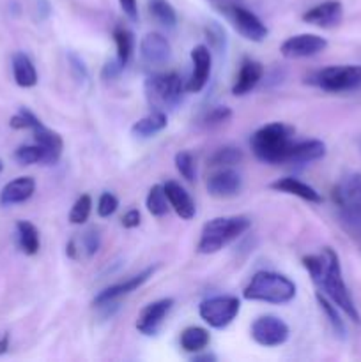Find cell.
Segmentation results:
<instances>
[{
  "label": "cell",
  "mask_w": 361,
  "mask_h": 362,
  "mask_svg": "<svg viewBox=\"0 0 361 362\" xmlns=\"http://www.w3.org/2000/svg\"><path fill=\"white\" fill-rule=\"evenodd\" d=\"M303 265L308 271V274H310L311 281L321 288V292L340 311H343L350 318V322L360 325L361 315L357 311V306L354 303L353 296H350L349 288H347L345 281H343L338 255L331 247H324L319 255L303 257Z\"/></svg>",
  "instance_id": "obj_1"
},
{
  "label": "cell",
  "mask_w": 361,
  "mask_h": 362,
  "mask_svg": "<svg viewBox=\"0 0 361 362\" xmlns=\"http://www.w3.org/2000/svg\"><path fill=\"white\" fill-rule=\"evenodd\" d=\"M292 127L282 122H271L255 131L250 138L251 152L265 165H285L289 163L292 148Z\"/></svg>",
  "instance_id": "obj_2"
},
{
  "label": "cell",
  "mask_w": 361,
  "mask_h": 362,
  "mask_svg": "<svg viewBox=\"0 0 361 362\" xmlns=\"http://www.w3.org/2000/svg\"><path fill=\"white\" fill-rule=\"evenodd\" d=\"M251 221L246 216H222L214 218L202 226L200 240L197 244V251L200 255H212L222 251L230 243L248 232Z\"/></svg>",
  "instance_id": "obj_3"
},
{
  "label": "cell",
  "mask_w": 361,
  "mask_h": 362,
  "mask_svg": "<svg viewBox=\"0 0 361 362\" xmlns=\"http://www.w3.org/2000/svg\"><path fill=\"white\" fill-rule=\"evenodd\" d=\"M296 283L287 276L271 271H260L253 274L246 288L243 290V297L246 300L268 304H287L296 297Z\"/></svg>",
  "instance_id": "obj_4"
},
{
  "label": "cell",
  "mask_w": 361,
  "mask_h": 362,
  "mask_svg": "<svg viewBox=\"0 0 361 362\" xmlns=\"http://www.w3.org/2000/svg\"><path fill=\"white\" fill-rule=\"evenodd\" d=\"M306 81L331 94L361 90V66H328L315 71Z\"/></svg>",
  "instance_id": "obj_5"
},
{
  "label": "cell",
  "mask_w": 361,
  "mask_h": 362,
  "mask_svg": "<svg viewBox=\"0 0 361 362\" xmlns=\"http://www.w3.org/2000/svg\"><path fill=\"white\" fill-rule=\"evenodd\" d=\"M145 98L154 110L173 108L183 98V80L177 73L152 74L145 80Z\"/></svg>",
  "instance_id": "obj_6"
},
{
  "label": "cell",
  "mask_w": 361,
  "mask_h": 362,
  "mask_svg": "<svg viewBox=\"0 0 361 362\" xmlns=\"http://www.w3.org/2000/svg\"><path fill=\"white\" fill-rule=\"evenodd\" d=\"M241 310V300L234 296H216L202 300L198 315L202 320L214 329H225L236 320Z\"/></svg>",
  "instance_id": "obj_7"
},
{
  "label": "cell",
  "mask_w": 361,
  "mask_h": 362,
  "mask_svg": "<svg viewBox=\"0 0 361 362\" xmlns=\"http://www.w3.org/2000/svg\"><path fill=\"white\" fill-rule=\"evenodd\" d=\"M250 334L253 338V341L260 346H280L289 339V325L278 317H273V315H264V317H258L257 320L251 324Z\"/></svg>",
  "instance_id": "obj_8"
},
{
  "label": "cell",
  "mask_w": 361,
  "mask_h": 362,
  "mask_svg": "<svg viewBox=\"0 0 361 362\" xmlns=\"http://www.w3.org/2000/svg\"><path fill=\"white\" fill-rule=\"evenodd\" d=\"M328 41L317 34H297L290 35L289 39L282 42L280 46V53L285 59H306V57H314L317 53L324 52Z\"/></svg>",
  "instance_id": "obj_9"
},
{
  "label": "cell",
  "mask_w": 361,
  "mask_h": 362,
  "mask_svg": "<svg viewBox=\"0 0 361 362\" xmlns=\"http://www.w3.org/2000/svg\"><path fill=\"white\" fill-rule=\"evenodd\" d=\"M333 202L336 211L361 212V173H349L333 187Z\"/></svg>",
  "instance_id": "obj_10"
},
{
  "label": "cell",
  "mask_w": 361,
  "mask_h": 362,
  "mask_svg": "<svg viewBox=\"0 0 361 362\" xmlns=\"http://www.w3.org/2000/svg\"><path fill=\"white\" fill-rule=\"evenodd\" d=\"M230 18H232V23L236 27V30L243 35L244 39L253 42H262L268 37L269 30L264 25V21L257 16L251 11L244 9V7L234 6L230 9Z\"/></svg>",
  "instance_id": "obj_11"
},
{
  "label": "cell",
  "mask_w": 361,
  "mask_h": 362,
  "mask_svg": "<svg viewBox=\"0 0 361 362\" xmlns=\"http://www.w3.org/2000/svg\"><path fill=\"white\" fill-rule=\"evenodd\" d=\"M173 308V299H161L147 304L137 318V331L144 336H156Z\"/></svg>",
  "instance_id": "obj_12"
},
{
  "label": "cell",
  "mask_w": 361,
  "mask_h": 362,
  "mask_svg": "<svg viewBox=\"0 0 361 362\" xmlns=\"http://www.w3.org/2000/svg\"><path fill=\"white\" fill-rule=\"evenodd\" d=\"M30 131L34 133V140L39 147L45 152V159H42V165H55L60 159L64 151V141L57 131L50 129L39 119L34 120Z\"/></svg>",
  "instance_id": "obj_13"
},
{
  "label": "cell",
  "mask_w": 361,
  "mask_h": 362,
  "mask_svg": "<svg viewBox=\"0 0 361 362\" xmlns=\"http://www.w3.org/2000/svg\"><path fill=\"white\" fill-rule=\"evenodd\" d=\"M191 64H193V71L188 80L186 90L188 92H200L202 88L207 85L209 76H211L212 67V55L211 49L204 45H198L191 49Z\"/></svg>",
  "instance_id": "obj_14"
},
{
  "label": "cell",
  "mask_w": 361,
  "mask_h": 362,
  "mask_svg": "<svg viewBox=\"0 0 361 362\" xmlns=\"http://www.w3.org/2000/svg\"><path fill=\"white\" fill-rule=\"evenodd\" d=\"M343 6L340 0H326L317 4L303 14V21L308 25H315L321 28H333L342 23Z\"/></svg>",
  "instance_id": "obj_15"
},
{
  "label": "cell",
  "mask_w": 361,
  "mask_h": 362,
  "mask_svg": "<svg viewBox=\"0 0 361 362\" xmlns=\"http://www.w3.org/2000/svg\"><path fill=\"white\" fill-rule=\"evenodd\" d=\"M243 189V179L230 168H219L207 179V193L214 198H232Z\"/></svg>",
  "instance_id": "obj_16"
},
{
  "label": "cell",
  "mask_w": 361,
  "mask_h": 362,
  "mask_svg": "<svg viewBox=\"0 0 361 362\" xmlns=\"http://www.w3.org/2000/svg\"><path fill=\"white\" fill-rule=\"evenodd\" d=\"M154 271H156V267H149V269H145V271H142L140 274L126 279V281H120V283H117V285L108 286V288H105L103 292L98 293V297L94 299V304L96 306L103 308V306H108V304H112L113 300L120 299V297L130 296L131 292H134L137 288H140V286L144 285V283L147 281L152 274H154Z\"/></svg>",
  "instance_id": "obj_17"
},
{
  "label": "cell",
  "mask_w": 361,
  "mask_h": 362,
  "mask_svg": "<svg viewBox=\"0 0 361 362\" xmlns=\"http://www.w3.org/2000/svg\"><path fill=\"white\" fill-rule=\"evenodd\" d=\"M140 55L151 66H163L172 55L168 39L158 32H149L140 41Z\"/></svg>",
  "instance_id": "obj_18"
},
{
  "label": "cell",
  "mask_w": 361,
  "mask_h": 362,
  "mask_svg": "<svg viewBox=\"0 0 361 362\" xmlns=\"http://www.w3.org/2000/svg\"><path fill=\"white\" fill-rule=\"evenodd\" d=\"M163 187H165L170 207L176 211V214L179 216L180 219H184V221L193 219L195 214H197V207H195V202L193 198L190 197V193H188L179 182H176V180H168Z\"/></svg>",
  "instance_id": "obj_19"
},
{
  "label": "cell",
  "mask_w": 361,
  "mask_h": 362,
  "mask_svg": "<svg viewBox=\"0 0 361 362\" xmlns=\"http://www.w3.org/2000/svg\"><path fill=\"white\" fill-rule=\"evenodd\" d=\"M264 76V66L258 60L244 59L241 64V69L237 73L236 83L232 87L234 95H246L258 85V81Z\"/></svg>",
  "instance_id": "obj_20"
},
{
  "label": "cell",
  "mask_w": 361,
  "mask_h": 362,
  "mask_svg": "<svg viewBox=\"0 0 361 362\" xmlns=\"http://www.w3.org/2000/svg\"><path fill=\"white\" fill-rule=\"evenodd\" d=\"M35 180L32 177H18L7 182L0 191V205L23 204L34 194Z\"/></svg>",
  "instance_id": "obj_21"
},
{
  "label": "cell",
  "mask_w": 361,
  "mask_h": 362,
  "mask_svg": "<svg viewBox=\"0 0 361 362\" xmlns=\"http://www.w3.org/2000/svg\"><path fill=\"white\" fill-rule=\"evenodd\" d=\"M269 187L275 191H280V193L292 194V197L301 198L304 202H310V204H322L321 193L315 187L308 186L303 180L294 179V177H283V179L275 180Z\"/></svg>",
  "instance_id": "obj_22"
},
{
  "label": "cell",
  "mask_w": 361,
  "mask_h": 362,
  "mask_svg": "<svg viewBox=\"0 0 361 362\" xmlns=\"http://www.w3.org/2000/svg\"><path fill=\"white\" fill-rule=\"evenodd\" d=\"M326 156V145L321 140H303L294 141L289 154L290 165H308L319 161Z\"/></svg>",
  "instance_id": "obj_23"
},
{
  "label": "cell",
  "mask_w": 361,
  "mask_h": 362,
  "mask_svg": "<svg viewBox=\"0 0 361 362\" xmlns=\"http://www.w3.org/2000/svg\"><path fill=\"white\" fill-rule=\"evenodd\" d=\"M13 76L18 87L21 88H30L38 83V71L28 55H25L23 52L13 55Z\"/></svg>",
  "instance_id": "obj_24"
},
{
  "label": "cell",
  "mask_w": 361,
  "mask_h": 362,
  "mask_svg": "<svg viewBox=\"0 0 361 362\" xmlns=\"http://www.w3.org/2000/svg\"><path fill=\"white\" fill-rule=\"evenodd\" d=\"M166 127V113L161 110H154L149 115H145L144 119L137 120V122L131 126V134L137 138H151L154 134L161 133Z\"/></svg>",
  "instance_id": "obj_25"
},
{
  "label": "cell",
  "mask_w": 361,
  "mask_h": 362,
  "mask_svg": "<svg viewBox=\"0 0 361 362\" xmlns=\"http://www.w3.org/2000/svg\"><path fill=\"white\" fill-rule=\"evenodd\" d=\"M16 233H18V244H20L21 251L28 257L35 255L41 246L39 240V230L32 225L30 221H18L16 223Z\"/></svg>",
  "instance_id": "obj_26"
},
{
  "label": "cell",
  "mask_w": 361,
  "mask_h": 362,
  "mask_svg": "<svg viewBox=\"0 0 361 362\" xmlns=\"http://www.w3.org/2000/svg\"><path fill=\"white\" fill-rule=\"evenodd\" d=\"M179 341L184 352L197 354L202 352L211 343V336L204 327H188L183 331Z\"/></svg>",
  "instance_id": "obj_27"
},
{
  "label": "cell",
  "mask_w": 361,
  "mask_h": 362,
  "mask_svg": "<svg viewBox=\"0 0 361 362\" xmlns=\"http://www.w3.org/2000/svg\"><path fill=\"white\" fill-rule=\"evenodd\" d=\"M113 39H115L117 46V60H119L120 66L126 67L134 52L133 32L127 30L126 27H115V30H113Z\"/></svg>",
  "instance_id": "obj_28"
},
{
  "label": "cell",
  "mask_w": 361,
  "mask_h": 362,
  "mask_svg": "<svg viewBox=\"0 0 361 362\" xmlns=\"http://www.w3.org/2000/svg\"><path fill=\"white\" fill-rule=\"evenodd\" d=\"M149 13L163 27L173 28L177 23V13L166 0H151L149 2Z\"/></svg>",
  "instance_id": "obj_29"
},
{
  "label": "cell",
  "mask_w": 361,
  "mask_h": 362,
  "mask_svg": "<svg viewBox=\"0 0 361 362\" xmlns=\"http://www.w3.org/2000/svg\"><path fill=\"white\" fill-rule=\"evenodd\" d=\"M315 299H317V303H319V306H321V310L324 311L326 318H328L329 324H331L333 331H335L336 334L340 336V338H345V324H343L342 317H340L338 308H336L335 304H333L331 300H329L328 297H326L322 292H317Z\"/></svg>",
  "instance_id": "obj_30"
},
{
  "label": "cell",
  "mask_w": 361,
  "mask_h": 362,
  "mask_svg": "<svg viewBox=\"0 0 361 362\" xmlns=\"http://www.w3.org/2000/svg\"><path fill=\"white\" fill-rule=\"evenodd\" d=\"M145 205H147V211L151 212L154 218H161V216H165L170 209L165 187L159 186V184L152 186L147 194V200H145Z\"/></svg>",
  "instance_id": "obj_31"
},
{
  "label": "cell",
  "mask_w": 361,
  "mask_h": 362,
  "mask_svg": "<svg viewBox=\"0 0 361 362\" xmlns=\"http://www.w3.org/2000/svg\"><path fill=\"white\" fill-rule=\"evenodd\" d=\"M338 223L347 235L361 247V212L338 211Z\"/></svg>",
  "instance_id": "obj_32"
},
{
  "label": "cell",
  "mask_w": 361,
  "mask_h": 362,
  "mask_svg": "<svg viewBox=\"0 0 361 362\" xmlns=\"http://www.w3.org/2000/svg\"><path fill=\"white\" fill-rule=\"evenodd\" d=\"M243 161V152L237 147H223L218 148L214 154L209 158V165L214 168H229Z\"/></svg>",
  "instance_id": "obj_33"
},
{
  "label": "cell",
  "mask_w": 361,
  "mask_h": 362,
  "mask_svg": "<svg viewBox=\"0 0 361 362\" xmlns=\"http://www.w3.org/2000/svg\"><path fill=\"white\" fill-rule=\"evenodd\" d=\"M92 211V198L88 194H81L76 202L73 204L69 212V221L73 225H84L88 219Z\"/></svg>",
  "instance_id": "obj_34"
},
{
  "label": "cell",
  "mask_w": 361,
  "mask_h": 362,
  "mask_svg": "<svg viewBox=\"0 0 361 362\" xmlns=\"http://www.w3.org/2000/svg\"><path fill=\"white\" fill-rule=\"evenodd\" d=\"M14 159L23 166L35 165V163H42V159H45V152H42V148L39 147L38 144L21 145V147L16 148V152H14Z\"/></svg>",
  "instance_id": "obj_35"
},
{
  "label": "cell",
  "mask_w": 361,
  "mask_h": 362,
  "mask_svg": "<svg viewBox=\"0 0 361 362\" xmlns=\"http://www.w3.org/2000/svg\"><path fill=\"white\" fill-rule=\"evenodd\" d=\"M176 168L177 172L180 173L184 180L188 182H193L197 179V166H195L193 156L188 151H180L179 154L176 156Z\"/></svg>",
  "instance_id": "obj_36"
},
{
  "label": "cell",
  "mask_w": 361,
  "mask_h": 362,
  "mask_svg": "<svg viewBox=\"0 0 361 362\" xmlns=\"http://www.w3.org/2000/svg\"><path fill=\"white\" fill-rule=\"evenodd\" d=\"M205 34H207L209 45H211L212 48L218 49V52H223V49H225V45H227L225 30H223L216 21H211V23L205 27Z\"/></svg>",
  "instance_id": "obj_37"
},
{
  "label": "cell",
  "mask_w": 361,
  "mask_h": 362,
  "mask_svg": "<svg viewBox=\"0 0 361 362\" xmlns=\"http://www.w3.org/2000/svg\"><path fill=\"white\" fill-rule=\"evenodd\" d=\"M99 244H101V239H99V232L96 228L88 230L81 235V243L78 246V250L84 251L87 257H94L99 250Z\"/></svg>",
  "instance_id": "obj_38"
},
{
  "label": "cell",
  "mask_w": 361,
  "mask_h": 362,
  "mask_svg": "<svg viewBox=\"0 0 361 362\" xmlns=\"http://www.w3.org/2000/svg\"><path fill=\"white\" fill-rule=\"evenodd\" d=\"M230 117H232L230 108H227V106H214V108H211L205 113L204 122L211 127L219 126V124H225L227 120H230Z\"/></svg>",
  "instance_id": "obj_39"
},
{
  "label": "cell",
  "mask_w": 361,
  "mask_h": 362,
  "mask_svg": "<svg viewBox=\"0 0 361 362\" xmlns=\"http://www.w3.org/2000/svg\"><path fill=\"white\" fill-rule=\"evenodd\" d=\"M119 207V200H117L115 194L112 193H103L98 200V214L101 218H110L113 212Z\"/></svg>",
  "instance_id": "obj_40"
},
{
  "label": "cell",
  "mask_w": 361,
  "mask_h": 362,
  "mask_svg": "<svg viewBox=\"0 0 361 362\" xmlns=\"http://www.w3.org/2000/svg\"><path fill=\"white\" fill-rule=\"evenodd\" d=\"M142 221V216L138 209H131L122 216V226L124 228H137Z\"/></svg>",
  "instance_id": "obj_41"
},
{
  "label": "cell",
  "mask_w": 361,
  "mask_h": 362,
  "mask_svg": "<svg viewBox=\"0 0 361 362\" xmlns=\"http://www.w3.org/2000/svg\"><path fill=\"white\" fill-rule=\"evenodd\" d=\"M120 4V9L124 11L127 18L131 21H137L138 20V4L137 0H119Z\"/></svg>",
  "instance_id": "obj_42"
},
{
  "label": "cell",
  "mask_w": 361,
  "mask_h": 362,
  "mask_svg": "<svg viewBox=\"0 0 361 362\" xmlns=\"http://www.w3.org/2000/svg\"><path fill=\"white\" fill-rule=\"evenodd\" d=\"M7 349H9V334H4L2 338H0V356L6 354Z\"/></svg>",
  "instance_id": "obj_43"
},
{
  "label": "cell",
  "mask_w": 361,
  "mask_h": 362,
  "mask_svg": "<svg viewBox=\"0 0 361 362\" xmlns=\"http://www.w3.org/2000/svg\"><path fill=\"white\" fill-rule=\"evenodd\" d=\"M2 170H4V163H2V159H0V173H2Z\"/></svg>",
  "instance_id": "obj_44"
},
{
  "label": "cell",
  "mask_w": 361,
  "mask_h": 362,
  "mask_svg": "<svg viewBox=\"0 0 361 362\" xmlns=\"http://www.w3.org/2000/svg\"><path fill=\"white\" fill-rule=\"evenodd\" d=\"M360 147H361V140H360Z\"/></svg>",
  "instance_id": "obj_45"
}]
</instances>
